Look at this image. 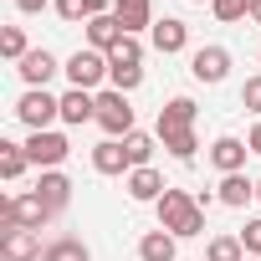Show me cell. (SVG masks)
<instances>
[{"mask_svg": "<svg viewBox=\"0 0 261 261\" xmlns=\"http://www.w3.org/2000/svg\"><path fill=\"white\" fill-rule=\"evenodd\" d=\"M195 102L190 97H169L164 108H159V144L174 154V159H195V149H200V139H195Z\"/></svg>", "mask_w": 261, "mask_h": 261, "instance_id": "obj_1", "label": "cell"}, {"mask_svg": "<svg viewBox=\"0 0 261 261\" xmlns=\"http://www.w3.org/2000/svg\"><path fill=\"white\" fill-rule=\"evenodd\" d=\"M159 230H169L174 241H179V236H200V230H205L200 200H195L190 190H164V200H159Z\"/></svg>", "mask_w": 261, "mask_h": 261, "instance_id": "obj_2", "label": "cell"}, {"mask_svg": "<svg viewBox=\"0 0 261 261\" xmlns=\"http://www.w3.org/2000/svg\"><path fill=\"white\" fill-rule=\"evenodd\" d=\"M57 210L31 190V195H11V200H0V225H21V230H41Z\"/></svg>", "mask_w": 261, "mask_h": 261, "instance_id": "obj_3", "label": "cell"}, {"mask_svg": "<svg viewBox=\"0 0 261 261\" xmlns=\"http://www.w3.org/2000/svg\"><path fill=\"white\" fill-rule=\"evenodd\" d=\"M16 118L31 128V134H46L51 118H62V97H51L46 87H26L21 102H16Z\"/></svg>", "mask_w": 261, "mask_h": 261, "instance_id": "obj_4", "label": "cell"}, {"mask_svg": "<svg viewBox=\"0 0 261 261\" xmlns=\"http://www.w3.org/2000/svg\"><path fill=\"white\" fill-rule=\"evenodd\" d=\"M97 123L108 139H128L134 134V108H128V92H102L97 97Z\"/></svg>", "mask_w": 261, "mask_h": 261, "instance_id": "obj_5", "label": "cell"}, {"mask_svg": "<svg viewBox=\"0 0 261 261\" xmlns=\"http://www.w3.org/2000/svg\"><path fill=\"white\" fill-rule=\"evenodd\" d=\"M62 72H67V82H72V87H82V92H87V87H97V82L108 77V51H92V46H87V51H72Z\"/></svg>", "mask_w": 261, "mask_h": 261, "instance_id": "obj_6", "label": "cell"}, {"mask_svg": "<svg viewBox=\"0 0 261 261\" xmlns=\"http://www.w3.org/2000/svg\"><path fill=\"white\" fill-rule=\"evenodd\" d=\"M0 256L6 261H41V230H21V225H6L0 230Z\"/></svg>", "mask_w": 261, "mask_h": 261, "instance_id": "obj_7", "label": "cell"}, {"mask_svg": "<svg viewBox=\"0 0 261 261\" xmlns=\"http://www.w3.org/2000/svg\"><path fill=\"white\" fill-rule=\"evenodd\" d=\"M190 72H195V82H225L230 77V51L225 46H200L195 57H190Z\"/></svg>", "mask_w": 261, "mask_h": 261, "instance_id": "obj_8", "label": "cell"}, {"mask_svg": "<svg viewBox=\"0 0 261 261\" xmlns=\"http://www.w3.org/2000/svg\"><path fill=\"white\" fill-rule=\"evenodd\" d=\"M26 154H31V164H36V169H57V164L72 154V144H67L62 134H51V128H46V134H31Z\"/></svg>", "mask_w": 261, "mask_h": 261, "instance_id": "obj_9", "label": "cell"}, {"mask_svg": "<svg viewBox=\"0 0 261 261\" xmlns=\"http://www.w3.org/2000/svg\"><path fill=\"white\" fill-rule=\"evenodd\" d=\"M164 174L159 169H128V200H139V205H159L164 200Z\"/></svg>", "mask_w": 261, "mask_h": 261, "instance_id": "obj_10", "label": "cell"}, {"mask_svg": "<svg viewBox=\"0 0 261 261\" xmlns=\"http://www.w3.org/2000/svg\"><path fill=\"white\" fill-rule=\"evenodd\" d=\"M113 16L123 21V31H128V36L154 31V0H113Z\"/></svg>", "mask_w": 261, "mask_h": 261, "instance_id": "obj_11", "label": "cell"}, {"mask_svg": "<svg viewBox=\"0 0 261 261\" xmlns=\"http://www.w3.org/2000/svg\"><path fill=\"white\" fill-rule=\"evenodd\" d=\"M154 51H164V57H174V51H185L190 46V26L185 21H174V16H164V21H154Z\"/></svg>", "mask_w": 261, "mask_h": 261, "instance_id": "obj_12", "label": "cell"}, {"mask_svg": "<svg viewBox=\"0 0 261 261\" xmlns=\"http://www.w3.org/2000/svg\"><path fill=\"white\" fill-rule=\"evenodd\" d=\"M16 72H21V82L26 87H46L51 82V72H57V57L41 46V51H26L21 62H16Z\"/></svg>", "mask_w": 261, "mask_h": 261, "instance_id": "obj_13", "label": "cell"}, {"mask_svg": "<svg viewBox=\"0 0 261 261\" xmlns=\"http://www.w3.org/2000/svg\"><path fill=\"white\" fill-rule=\"evenodd\" d=\"M246 154H251V144H241V139H215L210 144V164L220 169V174H241V164H246Z\"/></svg>", "mask_w": 261, "mask_h": 261, "instance_id": "obj_14", "label": "cell"}, {"mask_svg": "<svg viewBox=\"0 0 261 261\" xmlns=\"http://www.w3.org/2000/svg\"><path fill=\"white\" fill-rule=\"evenodd\" d=\"M62 123H72V128H82V123H97V97H87L82 87L62 92Z\"/></svg>", "mask_w": 261, "mask_h": 261, "instance_id": "obj_15", "label": "cell"}, {"mask_svg": "<svg viewBox=\"0 0 261 261\" xmlns=\"http://www.w3.org/2000/svg\"><path fill=\"white\" fill-rule=\"evenodd\" d=\"M123 36H128V31H123L118 16H92V21H87V41H92V51H113Z\"/></svg>", "mask_w": 261, "mask_h": 261, "instance_id": "obj_16", "label": "cell"}, {"mask_svg": "<svg viewBox=\"0 0 261 261\" xmlns=\"http://www.w3.org/2000/svg\"><path fill=\"white\" fill-rule=\"evenodd\" d=\"M36 195H41L51 210H67V200H72V179H67L62 169H41V179H36Z\"/></svg>", "mask_w": 261, "mask_h": 261, "instance_id": "obj_17", "label": "cell"}, {"mask_svg": "<svg viewBox=\"0 0 261 261\" xmlns=\"http://www.w3.org/2000/svg\"><path fill=\"white\" fill-rule=\"evenodd\" d=\"M92 169H97V174H123V169H134V164H128V149H123L118 139H102V144L92 149Z\"/></svg>", "mask_w": 261, "mask_h": 261, "instance_id": "obj_18", "label": "cell"}, {"mask_svg": "<svg viewBox=\"0 0 261 261\" xmlns=\"http://www.w3.org/2000/svg\"><path fill=\"white\" fill-rule=\"evenodd\" d=\"M251 200H256V185H251L246 174H225V179H220V205H236V210H241V205H251Z\"/></svg>", "mask_w": 261, "mask_h": 261, "instance_id": "obj_19", "label": "cell"}, {"mask_svg": "<svg viewBox=\"0 0 261 261\" xmlns=\"http://www.w3.org/2000/svg\"><path fill=\"white\" fill-rule=\"evenodd\" d=\"M139 261H174V236L169 230H149L139 241Z\"/></svg>", "mask_w": 261, "mask_h": 261, "instance_id": "obj_20", "label": "cell"}, {"mask_svg": "<svg viewBox=\"0 0 261 261\" xmlns=\"http://www.w3.org/2000/svg\"><path fill=\"white\" fill-rule=\"evenodd\" d=\"M26 164H31L26 144H6V139H0V179H21Z\"/></svg>", "mask_w": 261, "mask_h": 261, "instance_id": "obj_21", "label": "cell"}, {"mask_svg": "<svg viewBox=\"0 0 261 261\" xmlns=\"http://www.w3.org/2000/svg\"><path fill=\"white\" fill-rule=\"evenodd\" d=\"M57 16L62 21H92V16H108V0H57Z\"/></svg>", "mask_w": 261, "mask_h": 261, "instance_id": "obj_22", "label": "cell"}, {"mask_svg": "<svg viewBox=\"0 0 261 261\" xmlns=\"http://www.w3.org/2000/svg\"><path fill=\"white\" fill-rule=\"evenodd\" d=\"M41 261H92V251L77 241V236H62V241H51L46 246V256Z\"/></svg>", "mask_w": 261, "mask_h": 261, "instance_id": "obj_23", "label": "cell"}, {"mask_svg": "<svg viewBox=\"0 0 261 261\" xmlns=\"http://www.w3.org/2000/svg\"><path fill=\"white\" fill-rule=\"evenodd\" d=\"M205 261H246V246H241V236H215V241L205 246Z\"/></svg>", "mask_w": 261, "mask_h": 261, "instance_id": "obj_24", "label": "cell"}, {"mask_svg": "<svg viewBox=\"0 0 261 261\" xmlns=\"http://www.w3.org/2000/svg\"><path fill=\"white\" fill-rule=\"evenodd\" d=\"M123 149H128V164H134V169H149V159H154V139H149V134L134 128V134L123 139Z\"/></svg>", "mask_w": 261, "mask_h": 261, "instance_id": "obj_25", "label": "cell"}, {"mask_svg": "<svg viewBox=\"0 0 261 261\" xmlns=\"http://www.w3.org/2000/svg\"><path fill=\"white\" fill-rule=\"evenodd\" d=\"M144 62V41L139 36H123L113 51H108V67H139Z\"/></svg>", "mask_w": 261, "mask_h": 261, "instance_id": "obj_26", "label": "cell"}, {"mask_svg": "<svg viewBox=\"0 0 261 261\" xmlns=\"http://www.w3.org/2000/svg\"><path fill=\"white\" fill-rule=\"evenodd\" d=\"M251 6H256V0H210L215 21H246V16H251Z\"/></svg>", "mask_w": 261, "mask_h": 261, "instance_id": "obj_27", "label": "cell"}, {"mask_svg": "<svg viewBox=\"0 0 261 261\" xmlns=\"http://www.w3.org/2000/svg\"><path fill=\"white\" fill-rule=\"evenodd\" d=\"M0 51H6L11 62H21V57L31 51V46H26V31H21V26H6V31H0Z\"/></svg>", "mask_w": 261, "mask_h": 261, "instance_id": "obj_28", "label": "cell"}, {"mask_svg": "<svg viewBox=\"0 0 261 261\" xmlns=\"http://www.w3.org/2000/svg\"><path fill=\"white\" fill-rule=\"evenodd\" d=\"M108 77H113V92H134L144 82V67H108Z\"/></svg>", "mask_w": 261, "mask_h": 261, "instance_id": "obj_29", "label": "cell"}, {"mask_svg": "<svg viewBox=\"0 0 261 261\" xmlns=\"http://www.w3.org/2000/svg\"><path fill=\"white\" fill-rule=\"evenodd\" d=\"M241 246H246V256H261V220H246V230H241Z\"/></svg>", "mask_w": 261, "mask_h": 261, "instance_id": "obj_30", "label": "cell"}, {"mask_svg": "<svg viewBox=\"0 0 261 261\" xmlns=\"http://www.w3.org/2000/svg\"><path fill=\"white\" fill-rule=\"evenodd\" d=\"M241 108H246V113H261V77H251V82L241 87Z\"/></svg>", "mask_w": 261, "mask_h": 261, "instance_id": "obj_31", "label": "cell"}, {"mask_svg": "<svg viewBox=\"0 0 261 261\" xmlns=\"http://www.w3.org/2000/svg\"><path fill=\"white\" fill-rule=\"evenodd\" d=\"M16 11L21 16H36V11H46V0H16Z\"/></svg>", "mask_w": 261, "mask_h": 261, "instance_id": "obj_32", "label": "cell"}, {"mask_svg": "<svg viewBox=\"0 0 261 261\" xmlns=\"http://www.w3.org/2000/svg\"><path fill=\"white\" fill-rule=\"evenodd\" d=\"M246 144H251V154H261V123L251 128V139H246Z\"/></svg>", "mask_w": 261, "mask_h": 261, "instance_id": "obj_33", "label": "cell"}, {"mask_svg": "<svg viewBox=\"0 0 261 261\" xmlns=\"http://www.w3.org/2000/svg\"><path fill=\"white\" fill-rule=\"evenodd\" d=\"M251 21H256V26H261V0H256V6H251Z\"/></svg>", "mask_w": 261, "mask_h": 261, "instance_id": "obj_34", "label": "cell"}, {"mask_svg": "<svg viewBox=\"0 0 261 261\" xmlns=\"http://www.w3.org/2000/svg\"><path fill=\"white\" fill-rule=\"evenodd\" d=\"M256 200H261V179H256Z\"/></svg>", "mask_w": 261, "mask_h": 261, "instance_id": "obj_35", "label": "cell"}, {"mask_svg": "<svg viewBox=\"0 0 261 261\" xmlns=\"http://www.w3.org/2000/svg\"><path fill=\"white\" fill-rule=\"evenodd\" d=\"M246 261H256V256H246Z\"/></svg>", "mask_w": 261, "mask_h": 261, "instance_id": "obj_36", "label": "cell"}]
</instances>
